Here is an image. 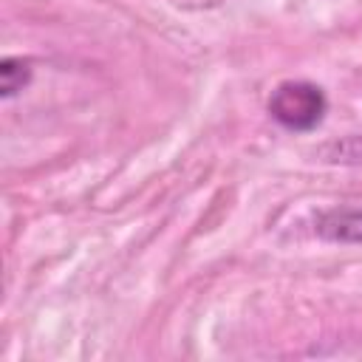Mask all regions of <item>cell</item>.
<instances>
[{
	"label": "cell",
	"instance_id": "1",
	"mask_svg": "<svg viewBox=\"0 0 362 362\" xmlns=\"http://www.w3.org/2000/svg\"><path fill=\"white\" fill-rule=\"evenodd\" d=\"M269 113L288 130H311L325 116V93L314 82H280L269 96Z\"/></svg>",
	"mask_w": 362,
	"mask_h": 362
},
{
	"label": "cell",
	"instance_id": "2",
	"mask_svg": "<svg viewBox=\"0 0 362 362\" xmlns=\"http://www.w3.org/2000/svg\"><path fill=\"white\" fill-rule=\"evenodd\" d=\"M314 229L325 240L362 243V209H331L317 218Z\"/></svg>",
	"mask_w": 362,
	"mask_h": 362
},
{
	"label": "cell",
	"instance_id": "3",
	"mask_svg": "<svg viewBox=\"0 0 362 362\" xmlns=\"http://www.w3.org/2000/svg\"><path fill=\"white\" fill-rule=\"evenodd\" d=\"M31 79V65L25 59H14V57H6L0 62V96L3 99H11L17 90H23Z\"/></svg>",
	"mask_w": 362,
	"mask_h": 362
}]
</instances>
